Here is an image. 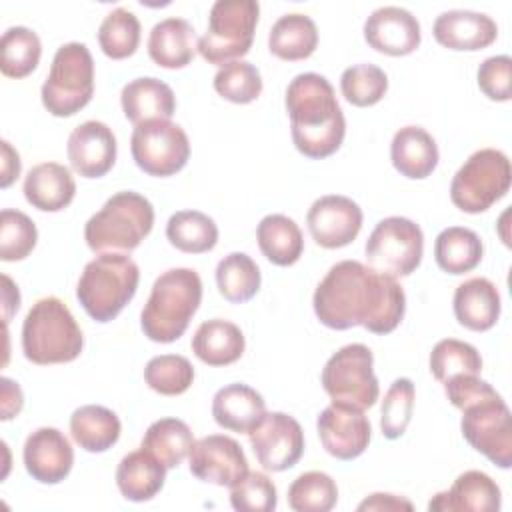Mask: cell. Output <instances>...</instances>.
<instances>
[{
	"mask_svg": "<svg viewBox=\"0 0 512 512\" xmlns=\"http://www.w3.org/2000/svg\"><path fill=\"white\" fill-rule=\"evenodd\" d=\"M196 30L184 18H166L152 26L148 56L162 68L178 70L188 66L196 54Z\"/></svg>",
	"mask_w": 512,
	"mask_h": 512,
	"instance_id": "cell-28",
	"label": "cell"
},
{
	"mask_svg": "<svg viewBox=\"0 0 512 512\" xmlns=\"http://www.w3.org/2000/svg\"><path fill=\"white\" fill-rule=\"evenodd\" d=\"M432 34L448 50L474 52L488 48L498 38V26L482 12L448 10L434 20Z\"/></svg>",
	"mask_w": 512,
	"mask_h": 512,
	"instance_id": "cell-21",
	"label": "cell"
},
{
	"mask_svg": "<svg viewBox=\"0 0 512 512\" xmlns=\"http://www.w3.org/2000/svg\"><path fill=\"white\" fill-rule=\"evenodd\" d=\"M338 502L334 478L320 470L300 474L288 488V506L294 512H328Z\"/></svg>",
	"mask_w": 512,
	"mask_h": 512,
	"instance_id": "cell-40",
	"label": "cell"
},
{
	"mask_svg": "<svg viewBox=\"0 0 512 512\" xmlns=\"http://www.w3.org/2000/svg\"><path fill=\"white\" fill-rule=\"evenodd\" d=\"M260 252L276 266H292L304 252L300 226L284 214H268L256 228Z\"/></svg>",
	"mask_w": 512,
	"mask_h": 512,
	"instance_id": "cell-33",
	"label": "cell"
},
{
	"mask_svg": "<svg viewBox=\"0 0 512 512\" xmlns=\"http://www.w3.org/2000/svg\"><path fill=\"white\" fill-rule=\"evenodd\" d=\"M116 136L112 128L100 120H86L68 136V160L76 174L84 178H100L108 174L116 162Z\"/></svg>",
	"mask_w": 512,
	"mask_h": 512,
	"instance_id": "cell-18",
	"label": "cell"
},
{
	"mask_svg": "<svg viewBox=\"0 0 512 512\" xmlns=\"http://www.w3.org/2000/svg\"><path fill=\"white\" fill-rule=\"evenodd\" d=\"M246 340L242 330L222 318L202 322L192 336L194 356L208 366H228L242 358Z\"/></svg>",
	"mask_w": 512,
	"mask_h": 512,
	"instance_id": "cell-30",
	"label": "cell"
},
{
	"mask_svg": "<svg viewBox=\"0 0 512 512\" xmlns=\"http://www.w3.org/2000/svg\"><path fill=\"white\" fill-rule=\"evenodd\" d=\"M390 160L402 176L422 180L438 166L440 152L432 134L422 126H404L392 138Z\"/></svg>",
	"mask_w": 512,
	"mask_h": 512,
	"instance_id": "cell-27",
	"label": "cell"
},
{
	"mask_svg": "<svg viewBox=\"0 0 512 512\" xmlns=\"http://www.w3.org/2000/svg\"><path fill=\"white\" fill-rule=\"evenodd\" d=\"M286 112L292 142L300 154L312 160L332 156L344 142L346 118L332 84L316 72H304L286 88Z\"/></svg>",
	"mask_w": 512,
	"mask_h": 512,
	"instance_id": "cell-2",
	"label": "cell"
},
{
	"mask_svg": "<svg viewBox=\"0 0 512 512\" xmlns=\"http://www.w3.org/2000/svg\"><path fill=\"white\" fill-rule=\"evenodd\" d=\"M212 84L224 100L234 104H250L262 94L260 70L246 60H234L220 66Z\"/></svg>",
	"mask_w": 512,
	"mask_h": 512,
	"instance_id": "cell-44",
	"label": "cell"
},
{
	"mask_svg": "<svg viewBox=\"0 0 512 512\" xmlns=\"http://www.w3.org/2000/svg\"><path fill=\"white\" fill-rule=\"evenodd\" d=\"M456 320L472 330L486 332L500 318V292L488 278H470L454 290L452 300Z\"/></svg>",
	"mask_w": 512,
	"mask_h": 512,
	"instance_id": "cell-25",
	"label": "cell"
},
{
	"mask_svg": "<svg viewBox=\"0 0 512 512\" xmlns=\"http://www.w3.org/2000/svg\"><path fill=\"white\" fill-rule=\"evenodd\" d=\"M230 504L238 512H272L278 504L276 486L264 472H248L230 488Z\"/></svg>",
	"mask_w": 512,
	"mask_h": 512,
	"instance_id": "cell-47",
	"label": "cell"
},
{
	"mask_svg": "<svg viewBox=\"0 0 512 512\" xmlns=\"http://www.w3.org/2000/svg\"><path fill=\"white\" fill-rule=\"evenodd\" d=\"M484 254L480 236L464 226L444 228L434 242L436 264L448 274H464L474 270Z\"/></svg>",
	"mask_w": 512,
	"mask_h": 512,
	"instance_id": "cell-34",
	"label": "cell"
},
{
	"mask_svg": "<svg viewBox=\"0 0 512 512\" xmlns=\"http://www.w3.org/2000/svg\"><path fill=\"white\" fill-rule=\"evenodd\" d=\"M316 430L324 450L338 460L358 458L368 448L372 434L364 410L340 402H332L320 412Z\"/></svg>",
	"mask_w": 512,
	"mask_h": 512,
	"instance_id": "cell-17",
	"label": "cell"
},
{
	"mask_svg": "<svg viewBox=\"0 0 512 512\" xmlns=\"http://www.w3.org/2000/svg\"><path fill=\"white\" fill-rule=\"evenodd\" d=\"M140 446L170 470L180 466L190 454L194 446V434L184 420L160 418L148 426Z\"/></svg>",
	"mask_w": 512,
	"mask_h": 512,
	"instance_id": "cell-35",
	"label": "cell"
},
{
	"mask_svg": "<svg viewBox=\"0 0 512 512\" xmlns=\"http://www.w3.org/2000/svg\"><path fill=\"white\" fill-rule=\"evenodd\" d=\"M140 282L138 264L118 252H102L90 260L78 280L76 298L96 322L114 320L134 298Z\"/></svg>",
	"mask_w": 512,
	"mask_h": 512,
	"instance_id": "cell-5",
	"label": "cell"
},
{
	"mask_svg": "<svg viewBox=\"0 0 512 512\" xmlns=\"http://www.w3.org/2000/svg\"><path fill=\"white\" fill-rule=\"evenodd\" d=\"M188 468L202 482L232 488L248 474V460L234 438L210 434L194 442L188 454Z\"/></svg>",
	"mask_w": 512,
	"mask_h": 512,
	"instance_id": "cell-15",
	"label": "cell"
},
{
	"mask_svg": "<svg viewBox=\"0 0 512 512\" xmlns=\"http://www.w3.org/2000/svg\"><path fill=\"white\" fill-rule=\"evenodd\" d=\"M262 274L258 264L244 252H230L216 266V286L232 304L248 302L260 290Z\"/></svg>",
	"mask_w": 512,
	"mask_h": 512,
	"instance_id": "cell-37",
	"label": "cell"
},
{
	"mask_svg": "<svg viewBox=\"0 0 512 512\" xmlns=\"http://www.w3.org/2000/svg\"><path fill=\"white\" fill-rule=\"evenodd\" d=\"M318 46L316 22L300 12L280 16L268 34V50L280 60H304Z\"/></svg>",
	"mask_w": 512,
	"mask_h": 512,
	"instance_id": "cell-32",
	"label": "cell"
},
{
	"mask_svg": "<svg viewBox=\"0 0 512 512\" xmlns=\"http://www.w3.org/2000/svg\"><path fill=\"white\" fill-rule=\"evenodd\" d=\"M98 44L112 60L132 56L140 44V20L128 8H114L98 28Z\"/></svg>",
	"mask_w": 512,
	"mask_h": 512,
	"instance_id": "cell-39",
	"label": "cell"
},
{
	"mask_svg": "<svg viewBox=\"0 0 512 512\" xmlns=\"http://www.w3.org/2000/svg\"><path fill=\"white\" fill-rule=\"evenodd\" d=\"M20 156L18 152L10 146L8 140H2V176H0V186L8 188L18 176H20Z\"/></svg>",
	"mask_w": 512,
	"mask_h": 512,
	"instance_id": "cell-52",
	"label": "cell"
},
{
	"mask_svg": "<svg viewBox=\"0 0 512 512\" xmlns=\"http://www.w3.org/2000/svg\"><path fill=\"white\" fill-rule=\"evenodd\" d=\"M366 262L372 270L402 278L410 276L422 262V228L404 216H388L376 224L364 246Z\"/></svg>",
	"mask_w": 512,
	"mask_h": 512,
	"instance_id": "cell-11",
	"label": "cell"
},
{
	"mask_svg": "<svg viewBox=\"0 0 512 512\" xmlns=\"http://www.w3.org/2000/svg\"><path fill=\"white\" fill-rule=\"evenodd\" d=\"M24 198L42 212H60L74 200L76 182L72 172L58 162H42L24 178Z\"/></svg>",
	"mask_w": 512,
	"mask_h": 512,
	"instance_id": "cell-24",
	"label": "cell"
},
{
	"mask_svg": "<svg viewBox=\"0 0 512 512\" xmlns=\"http://www.w3.org/2000/svg\"><path fill=\"white\" fill-rule=\"evenodd\" d=\"M144 380L150 390L162 396H180L194 382V366L180 354H162L148 360Z\"/></svg>",
	"mask_w": 512,
	"mask_h": 512,
	"instance_id": "cell-43",
	"label": "cell"
},
{
	"mask_svg": "<svg viewBox=\"0 0 512 512\" xmlns=\"http://www.w3.org/2000/svg\"><path fill=\"white\" fill-rule=\"evenodd\" d=\"M26 472L42 484L62 482L74 464V450L70 440L50 426H42L28 434L22 450Z\"/></svg>",
	"mask_w": 512,
	"mask_h": 512,
	"instance_id": "cell-20",
	"label": "cell"
},
{
	"mask_svg": "<svg viewBox=\"0 0 512 512\" xmlns=\"http://www.w3.org/2000/svg\"><path fill=\"white\" fill-rule=\"evenodd\" d=\"M266 414V402L260 392L248 384H228L212 398L214 422L230 432L250 434Z\"/></svg>",
	"mask_w": 512,
	"mask_h": 512,
	"instance_id": "cell-23",
	"label": "cell"
},
{
	"mask_svg": "<svg viewBox=\"0 0 512 512\" xmlns=\"http://www.w3.org/2000/svg\"><path fill=\"white\" fill-rule=\"evenodd\" d=\"M260 16L256 0H218L210 8L208 28L198 38V52L208 64L224 66L240 60L252 48Z\"/></svg>",
	"mask_w": 512,
	"mask_h": 512,
	"instance_id": "cell-8",
	"label": "cell"
},
{
	"mask_svg": "<svg viewBox=\"0 0 512 512\" xmlns=\"http://www.w3.org/2000/svg\"><path fill=\"white\" fill-rule=\"evenodd\" d=\"M248 440L260 466L270 472L292 468L304 454L302 426L284 412H266Z\"/></svg>",
	"mask_w": 512,
	"mask_h": 512,
	"instance_id": "cell-14",
	"label": "cell"
},
{
	"mask_svg": "<svg viewBox=\"0 0 512 512\" xmlns=\"http://www.w3.org/2000/svg\"><path fill=\"white\" fill-rule=\"evenodd\" d=\"M430 372L438 382H446L458 374H476L482 372L480 352L462 340L444 338L434 344L430 352Z\"/></svg>",
	"mask_w": 512,
	"mask_h": 512,
	"instance_id": "cell-41",
	"label": "cell"
},
{
	"mask_svg": "<svg viewBox=\"0 0 512 512\" xmlns=\"http://www.w3.org/2000/svg\"><path fill=\"white\" fill-rule=\"evenodd\" d=\"M442 384H444L446 398L458 410H462L464 406H468V404H472V402H476V400L496 392L486 380H482L476 374H458V376L448 378Z\"/></svg>",
	"mask_w": 512,
	"mask_h": 512,
	"instance_id": "cell-49",
	"label": "cell"
},
{
	"mask_svg": "<svg viewBox=\"0 0 512 512\" xmlns=\"http://www.w3.org/2000/svg\"><path fill=\"white\" fill-rule=\"evenodd\" d=\"M154 206L138 192L124 190L110 196L84 226V240L92 252H130L152 232Z\"/></svg>",
	"mask_w": 512,
	"mask_h": 512,
	"instance_id": "cell-6",
	"label": "cell"
},
{
	"mask_svg": "<svg viewBox=\"0 0 512 512\" xmlns=\"http://www.w3.org/2000/svg\"><path fill=\"white\" fill-rule=\"evenodd\" d=\"M166 238L180 252L204 254L216 246L218 226L204 212L180 210L168 218Z\"/></svg>",
	"mask_w": 512,
	"mask_h": 512,
	"instance_id": "cell-36",
	"label": "cell"
},
{
	"mask_svg": "<svg viewBox=\"0 0 512 512\" xmlns=\"http://www.w3.org/2000/svg\"><path fill=\"white\" fill-rule=\"evenodd\" d=\"M202 302V280L192 268L162 272L142 308L140 326L148 340L170 344L178 340Z\"/></svg>",
	"mask_w": 512,
	"mask_h": 512,
	"instance_id": "cell-3",
	"label": "cell"
},
{
	"mask_svg": "<svg viewBox=\"0 0 512 512\" xmlns=\"http://www.w3.org/2000/svg\"><path fill=\"white\" fill-rule=\"evenodd\" d=\"M500 504H502V492L498 484L486 472L466 470L454 480L450 490L438 492L428 502V510L492 512V510H500Z\"/></svg>",
	"mask_w": 512,
	"mask_h": 512,
	"instance_id": "cell-22",
	"label": "cell"
},
{
	"mask_svg": "<svg viewBox=\"0 0 512 512\" xmlns=\"http://www.w3.org/2000/svg\"><path fill=\"white\" fill-rule=\"evenodd\" d=\"M512 184L508 156L496 148H482L458 168L450 182L452 204L466 214L486 212L506 196Z\"/></svg>",
	"mask_w": 512,
	"mask_h": 512,
	"instance_id": "cell-9",
	"label": "cell"
},
{
	"mask_svg": "<svg viewBox=\"0 0 512 512\" xmlns=\"http://www.w3.org/2000/svg\"><path fill=\"white\" fill-rule=\"evenodd\" d=\"M124 116L134 124L148 120H170L176 112V96L172 88L152 76L130 80L120 92Z\"/></svg>",
	"mask_w": 512,
	"mask_h": 512,
	"instance_id": "cell-26",
	"label": "cell"
},
{
	"mask_svg": "<svg viewBox=\"0 0 512 512\" xmlns=\"http://www.w3.org/2000/svg\"><path fill=\"white\" fill-rule=\"evenodd\" d=\"M94 94V60L86 44H62L42 84V106L58 118L80 112Z\"/></svg>",
	"mask_w": 512,
	"mask_h": 512,
	"instance_id": "cell-7",
	"label": "cell"
},
{
	"mask_svg": "<svg viewBox=\"0 0 512 512\" xmlns=\"http://www.w3.org/2000/svg\"><path fill=\"white\" fill-rule=\"evenodd\" d=\"M362 218V208L352 198L328 194L312 202L306 214V224L318 246L334 250L356 240L362 228Z\"/></svg>",
	"mask_w": 512,
	"mask_h": 512,
	"instance_id": "cell-16",
	"label": "cell"
},
{
	"mask_svg": "<svg viewBox=\"0 0 512 512\" xmlns=\"http://www.w3.org/2000/svg\"><path fill=\"white\" fill-rule=\"evenodd\" d=\"M130 152L142 172L166 178L186 166L190 158V140L182 126L170 120H148L134 126Z\"/></svg>",
	"mask_w": 512,
	"mask_h": 512,
	"instance_id": "cell-13",
	"label": "cell"
},
{
	"mask_svg": "<svg viewBox=\"0 0 512 512\" xmlns=\"http://www.w3.org/2000/svg\"><path fill=\"white\" fill-rule=\"evenodd\" d=\"M412 502L402 498V496H396V494H384V492H376V494H370L366 500H362L358 504V510H412Z\"/></svg>",
	"mask_w": 512,
	"mask_h": 512,
	"instance_id": "cell-50",
	"label": "cell"
},
{
	"mask_svg": "<svg viewBox=\"0 0 512 512\" xmlns=\"http://www.w3.org/2000/svg\"><path fill=\"white\" fill-rule=\"evenodd\" d=\"M42 56L38 34L26 26H12L0 40V70L8 78H24L32 74Z\"/></svg>",
	"mask_w": 512,
	"mask_h": 512,
	"instance_id": "cell-38",
	"label": "cell"
},
{
	"mask_svg": "<svg viewBox=\"0 0 512 512\" xmlns=\"http://www.w3.org/2000/svg\"><path fill=\"white\" fill-rule=\"evenodd\" d=\"M414 396L416 390L410 378H396L390 384L380 410V430L384 438L396 440L406 432L414 410Z\"/></svg>",
	"mask_w": 512,
	"mask_h": 512,
	"instance_id": "cell-46",
	"label": "cell"
},
{
	"mask_svg": "<svg viewBox=\"0 0 512 512\" xmlns=\"http://www.w3.org/2000/svg\"><path fill=\"white\" fill-rule=\"evenodd\" d=\"M364 40L380 54L408 56L420 46V22L406 8L382 6L366 18Z\"/></svg>",
	"mask_w": 512,
	"mask_h": 512,
	"instance_id": "cell-19",
	"label": "cell"
},
{
	"mask_svg": "<svg viewBox=\"0 0 512 512\" xmlns=\"http://www.w3.org/2000/svg\"><path fill=\"white\" fill-rule=\"evenodd\" d=\"M460 430L466 442L502 470L512 466V416L498 392L462 408Z\"/></svg>",
	"mask_w": 512,
	"mask_h": 512,
	"instance_id": "cell-12",
	"label": "cell"
},
{
	"mask_svg": "<svg viewBox=\"0 0 512 512\" xmlns=\"http://www.w3.org/2000/svg\"><path fill=\"white\" fill-rule=\"evenodd\" d=\"M320 382L332 402L360 410L374 406L380 394L374 356L364 344H346L334 352L322 368Z\"/></svg>",
	"mask_w": 512,
	"mask_h": 512,
	"instance_id": "cell-10",
	"label": "cell"
},
{
	"mask_svg": "<svg viewBox=\"0 0 512 512\" xmlns=\"http://www.w3.org/2000/svg\"><path fill=\"white\" fill-rule=\"evenodd\" d=\"M2 282H4V298H2V302H4V322H8L12 312H16L20 308V292L10 298L14 284L8 276H2Z\"/></svg>",
	"mask_w": 512,
	"mask_h": 512,
	"instance_id": "cell-53",
	"label": "cell"
},
{
	"mask_svg": "<svg viewBox=\"0 0 512 512\" xmlns=\"http://www.w3.org/2000/svg\"><path fill=\"white\" fill-rule=\"evenodd\" d=\"M166 466L142 446L128 452L116 468V484L120 494L130 502L152 500L164 486Z\"/></svg>",
	"mask_w": 512,
	"mask_h": 512,
	"instance_id": "cell-29",
	"label": "cell"
},
{
	"mask_svg": "<svg viewBox=\"0 0 512 512\" xmlns=\"http://www.w3.org/2000/svg\"><path fill=\"white\" fill-rule=\"evenodd\" d=\"M2 420H10L16 414H20L22 406H24V396L22 390L18 386V382L10 380V378H2Z\"/></svg>",
	"mask_w": 512,
	"mask_h": 512,
	"instance_id": "cell-51",
	"label": "cell"
},
{
	"mask_svg": "<svg viewBox=\"0 0 512 512\" xmlns=\"http://www.w3.org/2000/svg\"><path fill=\"white\" fill-rule=\"evenodd\" d=\"M120 432V418L106 406L86 404L76 408L70 416V434L86 452H106L118 442Z\"/></svg>",
	"mask_w": 512,
	"mask_h": 512,
	"instance_id": "cell-31",
	"label": "cell"
},
{
	"mask_svg": "<svg viewBox=\"0 0 512 512\" xmlns=\"http://www.w3.org/2000/svg\"><path fill=\"white\" fill-rule=\"evenodd\" d=\"M316 318L332 330L364 326L372 334H390L406 312L400 282L358 260L336 262L316 286Z\"/></svg>",
	"mask_w": 512,
	"mask_h": 512,
	"instance_id": "cell-1",
	"label": "cell"
},
{
	"mask_svg": "<svg viewBox=\"0 0 512 512\" xmlns=\"http://www.w3.org/2000/svg\"><path fill=\"white\" fill-rule=\"evenodd\" d=\"M38 230L30 216L4 208L0 214V258L4 262L24 260L36 246Z\"/></svg>",
	"mask_w": 512,
	"mask_h": 512,
	"instance_id": "cell-45",
	"label": "cell"
},
{
	"mask_svg": "<svg viewBox=\"0 0 512 512\" xmlns=\"http://www.w3.org/2000/svg\"><path fill=\"white\" fill-rule=\"evenodd\" d=\"M82 348V330L60 298L44 296L32 304L22 324L26 360L38 366L66 364L76 360Z\"/></svg>",
	"mask_w": 512,
	"mask_h": 512,
	"instance_id": "cell-4",
	"label": "cell"
},
{
	"mask_svg": "<svg viewBox=\"0 0 512 512\" xmlns=\"http://www.w3.org/2000/svg\"><path fill=\"white\" fill-rule=\"evenodd\" d=\"M342 96L358 108L378 104L388 92V76L386 72L370 62L354 64L346 68L340 76Z\"/></svg>",
	"mask_w": 512,
	"mask_h": 512,
	"instance_id": "cell-42",
	"label": "cell"
},
{
	"mask_svg": "<svg viewBox=\"0 0 512 512\" xmlns=\"http://www.w3.org/2000/svg\"><path fill=\"white\" fill-rule=\"evenodd\" d=\"M512 60L506 54L486 58L478 68V88L494 102H508L512 98L510 88Z\"/></svg>",
	"mask_w": 512,
	"mask_h": 512,
	"instance_id": "cell-48",
	"label": "cell"
}]
</instances>
